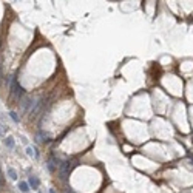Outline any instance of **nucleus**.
Segmentation results:
<instances>
[{"label": "nucleus", "instance_id": "obj_1", "mask_svg": "<svg viewBox=\"0 0 193 193\" xmlns=\"http://www.w3.org/2000/svg\"><path fill=\"white\" fill-rule=\"evenodd\" d=\"M11 88H13L11 91H13V93H14L15 96H17L19 99H20V98H22V96L25 94L23 88H22V87H20V85L17 84V80H15V79H13V80H11Z\"/></svg>", "mask_w": 193, "mask_h": 193}, {"label": "nucleus", "instance_id": "obj_2", "mask_svg": "<svg viewBox=\"0 0 193 193\" xmlns=\"http://www.w3.org/2000/svg\"><path fill=\"white\" fill-rule=\"evenodd\" d=\"M39 179H37V176H29V185L33 187V189H39Z\"/></svg>", "mask_w": 193, "mask_h": 193}, {"label": "nucleus", "instance_id": "obj_3", "mask_svg": "<svg viewBox=\"0 0 193 193\" xmlns=\"http://www.w3.org/2000/svg\"><path fill=\"white\" fill-rule=\"evenodd\" d=\"M26 154L31 156V158H37V156H39V154H37L36 147H26Z\"/></svg>", "mask_w": 193, "mask_h": 193}, {"label": "nucleus", "instance_id": "obj_4", "mask_svg": "<svg viewBox=\"0 0 193 193\" xmlns=\"http://www.w3.org/2000/svg\"><path fill=\"white\" fill-rule=\"evenodd\" d=\"M37 141H39V142H48V141H50V136L40 131L39 135H37Z\"/></svg>", "mask_w": 193, "mask_h": 193}, {"label": "nucleus", "instance_id": "obj_5", "mask_svg": "<svg viewBox=\"0 0 193 193\" xmlns=\"http://www.w3.org/2000/svg\"><path fill=\"white\" fill-rule=\"evenodd\" d=\"M19 189H20V192L28 193V190H29V184H28V182H20V184H19Z\"/></svg>", "mask_w": 193, "mask_h": 193}, {"label": "nucleus", "instance_id": "obj_6", "mask_svg": "<svg viewBox=\"0 0 193 193\" xmlns=\"http://www.w3.org/2000/svg\"><path fill=\"white\" fill-rule=\"evenodd\" d=\"M8 176H9V178H11L13 181H15V179H17V171H15L14 168L9 167V168H8Z\"/></svg>", "mask_w": 193, "mask_h": 193}, {"label": "nucleus", "instance_id": "obj_7", "mask_svg": "<svg viewBox=\"0 0 193 193\" xmlns=\"http://www.w3.org/2000/svg\"><path fill=\"white\" fill-rule=\"evenodd\" d=\"M5 145L9 148H14V139L13 138H5Z\"/></svg>", "mask_w": 193, "mask_h": 193}, {"label": "nucleus", "instance_id": "obj_8", "mask_svg": "<svg viewBox=\"0 0 193 193\" xmlns=\"http://www.w3.org/2000/svg\"><path fill=\"white\" fill-rule=\"evenodd\" d=\"M5 135H6V127L0 122V136H5Z\"/></svg>", "mask_w": 193, "mask_h": 193}, {"label": "nucleus", "instance_id": "obj_9", "mask_svg": "<svg viewBox=\"0 0 193 193\" xmlns=\"http://www.w3.org/2000/svg\"><path fill=\"white\" fill-rule=\"evenodd\" d=\"M9 117H11L14 122H19V116H17V113H14V111H11V113H9Z\"/></svg>", "mask_w": 193, "mask_h": 193}, {"label": "nucleus", "instance_id": "obj_10", "mask_svg": "<svg viewBox=\"0 0 193 193\" xmlns=\"http://www.w3.org/2000/svg\"><path fill=\"white\" fill-rule=\"evenodd\" d=\"M50 193H56V190L54 189H50Z\"/></svg>", "mask_w": 193, "mask_h": 193}, {"label": "nucleus", "instance_id": "obj_11", "mask_svg": "<svg viewBox=\"0 0 193 193\" xmlns=\"http://www.w3.org/2000/svg\"><path fill=\"white\" fill-rule=\"evenodd\" d=\"M39 193H42V192H39Z\"/></svg>", "mask_w": 193, "mask_h": 193}]
</instances>
